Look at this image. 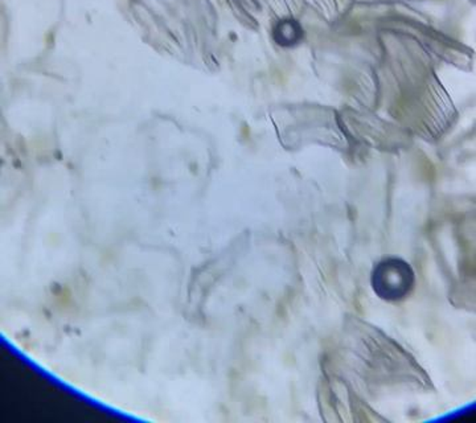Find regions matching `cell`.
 I'll use <instances>...</instances> for the list:
<instances>
[{
	"label": "cell",
	"instance_id": "6da1fadb",
	"mask_svg": "<svg viewBox=\"0 0 476 423\" xmlns=\"http://www.w3.org/2000/svg\"><path fill=\"white\" fill-rule=\"evenodd\" d=\"M372 286L379 298L384 301H403L414 289V271L401 258H387L373 268Z\"/></svg>",
	"mask_w": 476,
	"mask_h": 423
},
{
	"label": "cell",
	"instance_id": "7a4b0ae2",
	"mask_svg": "<svg viewBox=\"0 0 476 423\" xmlns=\"http://www.w3.org/2000/svg\"><path fill=\"white\" fill-rule=\"evenodd\" d=\"M302 28L293 19H284L274 29L275 41L283 47H291L302 38Z\"/></svg>",
	"mask_w": 476,
	"mask_h": 423
}]
</instances>
